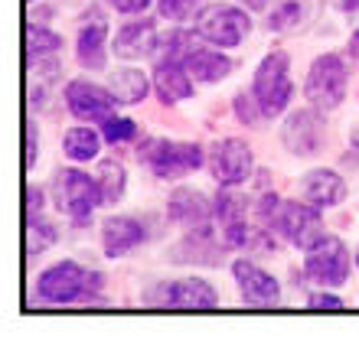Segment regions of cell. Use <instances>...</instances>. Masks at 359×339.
Segmentation results:
<instances>
[{
	"instance_id": "30bf717a",
	"label": "cell",
	"mask_w": 359,
	"mask_h": 339,
	"mask_svg": "<svg viewBox=\"0 0 359 339\" xmlns=\"http://www.w3.org/2000/svg\"><path fill=\"white\" fill-rule=\"evenodd\" d=\"M151 307H173V310H209L219 303V291L203 277H183V281L154 284L141 297Z\"/></svg>"
},
{
	"instance_id": "74e56055",
	"label": "cell",
	"mask_w": 359,
	"mask_h": 339,
	"mask_svg": "<svg viewBox=\"0 0 359 339\" xmlns=\"http://www.w3.org/2000/svg\"><path fill=\"white\" fill-rule=\"evenodd\" d=\"M350 144H353V147H356V151H359V124H356V131L350 134Z\"/></svg>"
},
{
	"instance_id": "d6a6232c",
	"label": "cell",
	"mask_w": 359,
	"mask_h": 339,
	"mask_svg": "<svg viewBox=\"0 0 359 339\" xmlns=\"http://www.w3.org/2000/svg\"><path fill=\"white\" fill-rule=\"evenodd\" d=\"M151 4L154 0H108V7H114L118 13H124V17H137V13H144Z\"/></svg>"
},
{
	"instance_id": "1f68e13d",
	"label": "cell",
	"mask_w": 359,
	"mask_h": 339,
	"mask_svg": "<svg viewBox=\"0 0 359 339\" xmlns=\"http://www.w3.org/2000/svg\"><path fill=\"white\" fill-rule=\"evenodd\" d=\"M307 307L311 310H343V300L330 291H313L307 293Z\"/></svg>"
},
{
	"instance_id": "ffe728a7",
	"label": "cell",
	"mask_w": 359,
	"mask_h": 339,
	"mask_svg": "<svg viewBox=\"0 0 359 339\" xmlns=\"http://www.w3.org/2000/svg\"><path fill=\"white\" fill-rule=\"evenodd\" d=\"M301 196L307 202L320 209H330V206H340L346 199V179L330 167H317V170H307L301 179Z\"/></svg>"
},
{
	"instance_id": "44dd1931",
	"label": "cell",
	"mask_w": 359,
	"mask_h": 339,
	"mask_svg": "<svg viewBox=\"0 0 359 339\" xmlns=\"http://www.w3.org/2000/svg\"><path fill=\"white\" fill-rule=\"evenodd\" d=\"M154 92H157V98L163 104H180L196 92V78L189 76L183 66L161 62V66H154Z\"/></svg>"
},
{
	"instance_id": "7402d4cb",
	"label": "cell",
	"mask_w": 359,
	"mask_h": 339,
	"mask_svg": "<svg viewBox=\"0 0 359 339\" xmlns=\"http://www.w3.org/2000/svg\"><path fill=\"white\" fill-rule=\"evenodd\" d=\"M108 88L118 98V104H141V102H147L154 82L141 69L124 66V69H114L111 76H108Z\"/></svg>"
},
{
	"instance_id": "4316f807",
	"label": "cell",
	"mask_w": 359,
	"mask_h": 339,
	"mask_svg": "<svg viewBox=\"0 0 359 339\" xmlns=\"http://www.w3.org/2000/svg\"><path fill=\"white\" fill-rule=\"evenodd\" d=\"M59 49H62V36L56 29H49L46 23H29L27 27V59L59 56Z\"/></svg>"
},
{
	"instance_id": "6da1fadb",
	"label": "cell",
	"mask_w": 359,
	"mask_h": 339,
	"mask_svg": "<svg viewBox=\"0 0 359 339\" xmlns=\"http://www.w3.org/2000/svg\"><path fill=\"white\" fill-rule=\"evenodd\" d=\"M102 284L104 277L98 271L72 261V258H62L36 277V297L43 303H92L98 300Z\"/></svg>"
},
{
	"instance_id": "83f0119b",
	"label": "cell",
	"mask_w": 359,
	"mask_h": 339,
	"mask_svg": "<svg viewBox=\"0 0 359 339\" xmlns=\"http://www.w3.org/2000/svg\"><path fill=\"white\" fill-rule=\"evenodd\" d=\"M206 4L209 0H157V13L170 23H187V20H196V13Z\"/></svg>"
},
{
	"instance_id": "e0dca14e",
	"label": "cell",
	"mask_w": 359,
	"mask_h": 339,
	"mask_svg": "<svg viewBox=\"0 0 359 339\" xmlns=\"http://www.w3.org/2000/svg\"><path fill=\"white\" fill-rule=\"evenodd\" d=\"M180 66L187 69L189 76L196 78V82H206V85H212V82H222V78L232 72V59L222 53V49H209V46H203V39H193L189 43V49L183 53V59H180Z\"/></svg>"
},
{
	"instance_id": "7a4b0ae2",
	"label": "cell",
	"mask_w": 359,
	"mask_h": 339,
	"mask_svg": "<svg viewBox=\"0 0 359 339\" xmlns=\"http://www.w3.org/2000/svg\"><path fill=\"white\" fill-rule=\"evenodd\" d=\"M137 160L157 179H183L206 167L209 153L196 141H167V137H144L137 144Z\"/></svg>"
},
{
	"instance_id": "8992f818",
	"label": "cell",
	"mask_w": 359,
	"mask_h": 339,
	"mask_svg": "<svg viewBox=\"0 0 359 339\" xmlns=\"http://www.w3.org/2000/svg\"><path fill=\"white\" fill-rule=\"evenodd\" d=\"M252 95H255L258 108L265 111V118H278V114L287 111V104L294 98V82H291V56L284 49H271L258 62L255 76H252Z\"/></svg>"
},
{
	"instance_id": "d590c367",
	"label": "cell",
	"mask_w": 359,
	"mask_h": 339,
	"mask_svg": "<svg viewBox=\"0 0 359 339\" xmlns=\"http://www.w3.org/2000/svg\"><path fill=\"white\" fill-rule=\"evenodd\" d=\"M337 7H340L343 13H356V10H359V0H337Z\"/></svg>"
},
{
	"instance_id": "9c48e42d",
	"label": "cell",
	"mask_w": 359,
	"mask_h": 339,
	"mask_svg": "<svg viewBox=\"0 0 359 339\" xmlns=\"http://www.w3.org/2000/svg\"><path fill=\"white\" fill-rule=\"evenodd\" d=\"M304 258V277L320 287H340L350 277V248L346 242L337 235H327L317 242L313 248H307Z\"/></svg>"
},
{
	"instance_id": "f1b7e54d",
	"label": "cell",
	"mask_w": 359,
	"mask_h": 339,
	"mask_svg": "<svg viewBox=\"0 0 359 339\" xmlns=\"http://www.w3.org/2000/svg\"><path fill=\"white\" fill-rule=\"evenodd\" d=\"M102 134L108 144H128V141H137V134H141V124L131 121V118H118L114 114L111 121L102 124Z\"/></svg>"
},
{
	"instance_id": "4fadbf2b",
	"label": "cell",
	"mask_w": 359,
	"mask_h": 339,
	"mask_svg": "<svg viewBox=\"0 0 359 339\" xmlns=\"http://www.w3.org/2000/svg\"><path fill=\"white\" fill-rule=\"evenodd\" d=\"M327 131H323V111L317 108H297L284 118L281 124V144L291 157H313L323 147Z\"/></svg>"
},
{
	"instance_id": "277c9868",
	"label": "cell",
	"mask_w": 359,
	"mask_h": 339,
	"mask_svg": "<svg viewBox=\"0 0 359 339\" xmlns=\"http://www.w3.org/2000/svg\"><path fill=\"white\" fill-rule=\"evenodd\" d=\"M350 92V62L340 53H323L311 62L304 78V98L317 111H337Z\"/></svg>"
},
{
	"instance_id": "4dcf8cb0",
	"label": "cell",
	"mask_w": 359,
	"mask_h": 339,
	"mask_svg": "<svg viewBox=\"0 0 359 339\" xmlns=\"http://www.w3.org/2000/svg\"><path fill=\"white\" fill-rule=\"evenodd\" d=\"M39 160V127L33 118H27V131H23V167L33 170Z\"/></svg>"
},
{
	"instance_id": "8d00e7d4",
	"label": "cell",
	"mask_w": 359,
	"mask_h": 339,
	"mask_svg": "<svg viewBox=\"0 0 359 339\" xmlns=\"http://www.w3.org/2000/svg\"><path fill=\"white\" fill-rule=\"evenodd\" d=\"M245 10H265L268 7V0H238Z\"/></svg>"
},
{
	"instance_id": "d6986e66",
	"label": "cell",
	"mask_w": 359,
	"mask_h": 339,
	"mask_svg": "<svg viewBox=\"0 0 359 339\" xmlns=\"http://www.w3.org/2000/svg\"><path fill=\"white\" fill-rule=\"evenodd\" d=\"M147 242V232L134 216H111L102 222V251L104 258H124L137 245Z\"/></svg>"
},
{
	"instance_id": "7c38bea8",
	"label": "cell",
	"mask_w": 359,
	"mask_h": 339,
	"mask_svg": "<svg viewBox=\"0 0 359 339\" xmlns=\"http://www.w3.org/2000/svg\"><path fill=\"white\" fill-rule=\"evenodd\" d=\"M66 108L79 121L104 124L118 114V98L111 95V88H102L88 78H72L66 82Z\"/></svg>"
},
{
	"instance_id": "d4e9b609",
	"label": "cell",
	"mask_w": 359,
	"mask_h": 339,
	"mask_svg": "<svg viewBox=\"0 0 359 339\" xmlns=\"http://www.w3.org/2000/svg\"><path fill=\"white\" fill-rule=\"evenodd\" d=\"M56 238H59V226H56V222H49L43 212L27 216V232H23V251H27V258L43 254L49 245H56Z\"/></svg>"
},
{
	"instance_id": "f546056e",
	"label": "cell",
	"mask_w": 359,
	"mask_h": 339,
	"mask_svg": "<svg viewBox=\"0 0 359 339\" xmlns=\"http://www.w3.org/2000/svg\"><path fill=\"white\" fill-rule=\"evenodd\" d=\"M232 111H236V118L245 124V127H258L262 121H268L265 111L258 108V102H255V95L252 92H238L236 98H232Z\"/></svg>"
},
{
	"instance_id": "e575fe53",
	"label": "cell",
	"mask_w": 359,
	"mask_h": 339,
	"mask_svg": "<svg viewBox=\"0 0 359 339\" xmlns=\"http://www.w3.org/2000/svg\"><path fill=\"white\" fill-rule=\"evenodd\" d=\"M346 56L356 59V62H359V27L350 33V43H346Z\"/></svg>"
},
{
	"instance_id": "ab89813d",
	"label": "cell",
	"mask_w": 359,
	"mask_h": 339,
	"mask_svg": "<svg viewBox=\"0 0 359 339\" xmlns=\"http://www.w3.org/2000/svg\"><path fill=\"white\" fill-rule=\"evenodd\" d=\"M29 4H39V0H29Z\"/></svg>"
},
{
	"instance_id": "cb8c5ba5",
	"label": "cell",
	"mask_w": 359,
	"mask_h": 339,
	"mask_svg": "<svg viewBox=\"0 0 359 339\" xmlns=\"http://www.w3.org/2000/svg\"><path fill=\"white\" fill-rule=\"evenodd\" d=\"M95 179H98V189H102V206H118L124 199V193H128V170L114 157L98 163Z\"/></svg>"
},
{
	"instance_id": "3957f363",
	"label": "cell",
	"mask_w": 359,
	"mask_h": 339,
	"mask_svg": "<svg viewBox=\"0 0 359 339\" xmlns=\"http://www.w3.org/2000/svg\"><path fill=\"white\" fill-rule=\"evenodd\" d=\"M49 193H53V206H56L76 228L88 226V222H92V212L102 206L98 179L88 177L86 170H76V167L56 170Z\"/></svg>"
},
{
	"instance_id": "603a6c76",
	"label": "cell",
	"mask_w": 359,
	"mask_h": 339,
	"mask_svg": "<svg viewBox=\"0 0 359 339\" xmlns=\"http://www.w3.org/2000/svg\"><path fill=\"white\" fill-rule=\"evenodd\" d=\"M102 144H104V134H98L95 127H88L86 121L69 127L62 134V151L72 163H92L98 153H102Z\"/></svg>"
},
{
	"instance_id": "52a82bcc",
	"label": "cell",
	"mask_w": 359,
	"mask_h": 339,
	"mask_svg": "<svg viewBox=\"0 0 359 339\" xmlns=\"http://www.w3.org/2000/svg\"><path fill=\"white\" fill-rule=\"evenodd\" d=\"M248 199L238 193V186H219L216 199H212V219L219 226V242L226 251H236V248H252V238H255V228L248 226Z\"/></svg>"
},
{
	"instance_id": "5bb4252c",
	"label": "cell",
	"mask_w": 359,
	"mask_h": 339,
	"mask_svg": "<svg viewBox=\"0 0 359 339\" xmlns=\"http://www.w3.org/2000/svg\"><path fill=\"white\" fill-rule=\"evenodd\" d=\"M232 277L238 284V297L248 307H278L281 303V284L274 274H268L265 268H258L248 258H238L232 264Z\"/></svg>"
},
{
	"instance_id": "5b68a950",
	"label": "cell",
	"mask_w": 359,
	"mask_h": 339,
	"mask_svg": "<svg viewBox=\"0 0 359 339\" xmlns=\"http://www.w3.org/2000/svg\"><path fill=\"white\" fill-rule=\"evenodd\" d=\"M193 33L209 46L236 49L252 33V17L242 4H206L193 20Z\"/></svg>"
},
{
	"instance_id": "ba28073f",
	"label": "cell",
	"mask_w": 359,
	"mask_h": 339,
	"mask_svg": "<svg viewBox=\"0 0 359 339\" xmlns=\"http://www.w3.org/2000/svg\"><path fill=\"white\" fill-rule=\"evenodd\" d=\"M274 232H281L284 242H291L294 248H313L327 235L323 228V209L313 206V202H297V199H281L278 206V216H274Z\"/></svg>"
},
{
	"instance_id": "f35d334b",
	"label": "cell",
	"mask_w": 359,
	"mask_h": 339,
	"mask_svg": "<svg viewBox=\"0 0 359 339\" xmlns=\"http://www.w3.org/2000/svg\"><path fill=\"white\" fill-rule=\"evenodd\" d=\"M353 261H356V271H359V245H356V254H353Z\"/></svg>"
},
{
	"instance_id": "2e32d148",
	"label": "cell",
	"mask_w": 359,
	"mask_h": 339,
	"mask_svg": "<svg viewBox=\"0 0 359 339\" xmlns=\"http://www.w3.org/2000/svg\"><path fill=\"white\" fill-rule=\"evenodd\" d=\"M154 43H157V23L151 17H137L124 20L121 27L114 29L111 36V53L118 59H141V56H151Z\"/></svg>"
},
{
	"instance_id": "836d02e7",
	"label": "cell",
	"mask_w": 359,
	"mask_h": 339,
	"mask_svg": "<svg viewBox=\"0 0 359 339\" xmlns=\"http://www.w3.org/2000/svg\"><path fill=\"white\" fill-rule=\"evenodd\" d=\"M23 199H27V216H33V212H43V189H39V186L27 183V189H23Z\"/></svg>"
},
{
	"instance_id": "484cf974",
	"label": "cell",
	"mask_w": 359,
	"mask_h": 339,
	"mask_svg": "<svg viewBox=\"0 0 359 339\" xmlns=\"http://www.w3.org/2000/svg\"><path fill=\"white\" fill-rule=\"evenodd\" d=\"M307 20V0H274L268 13V29L274 33H291Z\"/></svg>"
},
{
	"instance_id": "ac0fdd59",
	"label": "cell",
	"mask_w": 359,
	"mask_h": 339,
	"mask_svg": "<svg viewBox=\"0 0 359 339\" xmlns=\"http://www.w3.org/2000/svg\"><path fill=\"white\" fill-rule=\"evenodd\" d=\"M167 219L173 226L180 228H199V226H209L212 219V202L206 199V193L199 189H189V186H177L167 199Z\"/></svg>"
},
{
	"instance_id": "9a60e30c",
	"label": "cell",
	"mask_w": 359,
	"mask_h": 339,
	"mask_svg": "<svg viewBox=\"0 0 359 339\" xmlns=\"http://www.w3.org/2000/svg\"><path fill=\"white\" fill-rule=\"evenodd\" d=\"M111 29L104 23V17L98 10H92V20H82L79 27V36H76V59L79 66L88 69V72H102L108 66V53H111Z\"/></svg>"
},
{
	"instance_id": "8fae6325",
	"label": "cell",
	"mask_w": 359,
	"mask_h": 339,
	"mask_svg": "<svg viewBox=\"0 0 359 339\" xmlns=\"http://www.w3.org/2000/svg\"><path fill=\"white\" fill-rule=\"evenodd\" d=\"M209 173L219 186H245L255 173V153L242 137H222L209 151Z\"/></svg>"
}]
</instances>
